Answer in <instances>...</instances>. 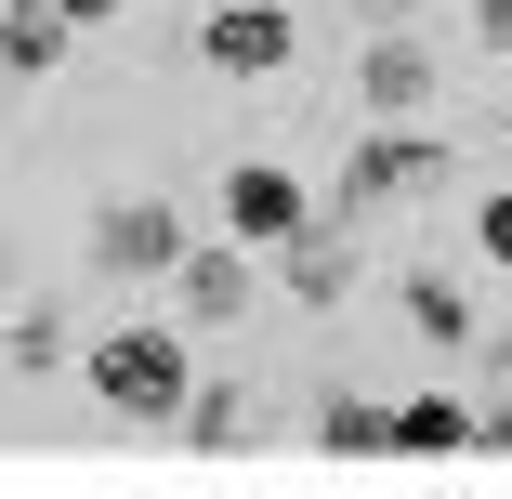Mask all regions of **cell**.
I'll return each mask as SVG.
<instances>
[{"mask_svg":"<svg viewBox=\"0 0 512 499\" xmlns=\"http://www.w3.org/2000/svg\"><path fill=\"white\" fill-rule=\"evenodd\" d=\"M394 303H407V329H421L434 355H447V342H486V329H473V289H460V276H434V263H421V276H407V289H394Z\"/></svg>","mask_w":512,"mask_h":499,"instance_id":"cell-11","label":"cell"},{"mask_svg":"<svg viewBox=\"0 0 512 499\" xmlns=\"http://www.w3.org/2000/svg\"><path fill=\"white\" fill-rule=\"evenodd\" d=\"M302 224H316V197H302V171H276V158H237L224 171V237H302Z\"/></svg>","mask_w":512,"mask_h":499,"instance_id":"cell-6","label":"cell"},{"mask_svg":"<svg viewBox=\"0 0 512 499\" xmlns=\"http://www.w3.org/2000/svg\"><path fill=\"white\" fill-rule=\"evenodd\" d=\"M53 14H66V27H106V14H132V0H53Z\"/></svg>","mask_w":512,"mask_h":499,"instance_id":"cell-18","label":"cell"},{"mask_svg":"<svg viewBox=\"0 0 512 499\" xmlns=\"http://www.w3.org/2000/svg\"><path fill=\"white\" fill-rule=\"evenodd\" d=\"M316 447L329 460H394V408H381V394H329V408H316Z\"/></svg>","mask_w":512,"mask_h":499,"instance_id":"cell-13","label":"cell"},{"mask_svg":"<svg viewBox=\"0 0 512 499\" xmlns=\"http://www.w3.org/2000/svg\"><path fill=\"white\" fill-rule=\"evenodd\" d=\"M184 250H197V224L171 211V197H119V211L92 224V263H106V276H171Z\"/></svg>","mask_w":512,"mask_h":499,"instance_id":"cell-4","label":"cell"},{"mask_svg":"<svg viewBox=\"0 0 512 499\" xmlns=\"http://www.w3.org/2000/svg\"><path fill=\"white\" fill-rule=\"evenodd\" d=\"M289 53H302L289 0H211V27H197V66H224V79H276Z\"/></svg>","mask_w":512,"mask_h":499,"instance_id":"cell-3","label":"cell"},{"mask_svg":"<svg viewBox=\"0 0 512 499\" xmlns=\"http://www.w3.org/2000/svg\"><path fill=\"white\" fill-rule=\"evenodd\" d=\"M171 434H184L197 460H237V447H250V394H237V381H184V408H171Z\"/></svg>","mask_w":512,"mask_h":499,"instance_id":"cell-9","label":"cell"},{"mask_svg":"<svg viewBox=\"0 0 512 499\" xmlns=\"http://www.w3.org/2000/svg\"><path fill=\"white\" fill-rule=\"evenodd\" d=\"M171 303H184V329H237L250 316V237H197L171 263Z\"/></svg>","mask_w":512,"mask_h":499,"instance_id":"cell-5","label":"cell"},{"mask_svg":"<svg viewBox=\"0 0 512 499\" xmlns=\"http://www.w3.org/2000/svg\"><path fill=\"white\" fill-rule=\"evenodd\" d=\"M355 106H368V119H421V106H434V40L381 27V40L355 53Z\"/></svg>","mask_w":512,"mask_h":499,"instance_id":"cell-7","label":"cell"},{"mask_svg":"<svg viewBox=\"0 0 512 499\" xmlns=\"http://www.w3.org/2000/svg\"><path fill=\"white\" fill-rule=\"evenodd\" d=\"M486 355H499V408L473 421V447H499V460H512V342H486Z\"/></svg>","mask_w":512,"mask_h":499,"instance_id":"cell-16","label":"cell"},{"mask_svg":"<svg viewBox=\"0 0 512 499\" xmlns=\"http://www.w3.org/2000/svg\"><path fill=\"white\" fill-rule=\"evenodd\" d=\"M79 381L106 394V421H171L184 381H197V329H171V316H119L106 342H79Z\"/></svg>","mask_w":512,"mask_h":499,"instance_id":"cell-1","label":"cell"},{"mask_svg":"<svg viewBox=\"0 0 512 499\" xmlns=\"http://www.w3.org/2000/svg\"><path fill=\"white\" fill-rule=\"evenodd\" d=\"M276 289H289L302 316H329L342 289H355V237H342V224H302V237H276Z\"/></svg>","mask_w":512,"mask_h":499,"instance_id":"cell-8","label":"cell"},{"mask_svg":"<svg viewBox=\"0 0 512 499\" xmlns=\"http://www.w3.org/2000/svg\"><path fill=\"white\" fill-rule=\"evenodd\" d=\"M447 171H460V145H447V132H407V119H381V132H355V145H342V171H329V211H316V224H342V237H355L368 211H394V197H434Z\"/></svg>","mask_w":512,"mask_h":499,"instance_id":"cell-2","label":"cell"},{"mask_svg":"<svg viewBox=\"0 0 512 499\" xmlns=\"http://www.w3.org/2000/svg\"><path fill=\"white\" fill-rule=\"evenodd\" d=\"M473 40H486V53L512 66V0H473Z\"/></svg>","mask_w":512,"mask_h":499,"instance_id":"cell-17","label":"cell"},{"mask_svg":"<svg viewBox=\"0 0 512 499\" xmlns=\"http://www.w3.org/2000/svg\"><path fill=\"white\" fill-rule=\"evenodd\" d=\"M66 40H79V27L53 14V0H14V14H0V66H14V79H53Z\"/></svg>","mask_w":512,"mask_h":499,"instance_id":"cell-12","label":"cell"},{"mask_svg":"<svg viewBox=\"0 0 512 499\" xmlns=\"http://www.w3.org/2000/svg\"><path fill=\"white\" fill-rule=\"evenodd\" d=\"M0 355H14L27 381H40V368H66V355H79V329H66V303H27L14 329H0Z\"/></svg>","mask_w":512,"mask_h":499,"instance_id":"cell-14","label":"cell"},{"mask_svg":"<svg viewBox=\"0 0 512 499\" xmlns=\"http://www.w3.org/2000/svg\"><path fill=\"white\" fill-rule=\"evenodd\" d=\"M473 250L512 276V184H486V197H473Z\"/></svg>","mask_w":512,"mask_h":499,"instance_id":"cell-15","label":"cell"},{"mask_svg":"<svg viewBox=\"0 0 512 499\" xmlns=\"http://www.w3.org/2000/svg\"><path fill=\"white\" fill-rule=\"evenodd\" d=\"M394 460H473V408L460 394H407L394 408Z\"/></svg>","mask_w":512,"mask_h":499,"instance_id":"cell-10","label":"cell"}]
</instances>
